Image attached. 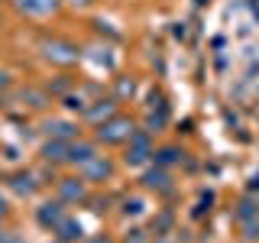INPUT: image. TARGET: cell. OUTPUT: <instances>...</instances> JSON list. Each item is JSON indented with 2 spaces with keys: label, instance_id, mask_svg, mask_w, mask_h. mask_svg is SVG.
Masks as SVG:
<instances>
[{
  "label": "cell",
  "instance_id": "obj_14",
  "mask_svg": "<svg viewBox=\"0 0 259 243\" xmlns=\"http://www.w3.org/2000/svg\"><path fill=\"white\" fill-rule=\"evenodd\" d=\"M46 130H49L52 140H75V136H78V127L75 124H65V120H55V124H49Z\"/></svg>",
  "mask_w": 259,
  "mask_h": 243
},
{
  "label": "cell",
  "instance_id": "obj_4",
  "mask_svg": "<svg viewBox=\"0 0 259 243\" xmlns=\"http://www.w3.org/2000/svg\"><path fill=\"white\" fill-rule=\"evenodd\" d=\"M36 221L42 224V227H52V230H55V227L65 221V208H62V201H46V205L36 211Z\"/></svg>",
  "mask_w": 259,
  "mask_h": 243
},
{
  "label": "cell",
  "instance_id": "obj_11",
  "mask_svg": "<svg viewBox=\"0 0 259 243\" xmlns=\"http://www.w3.org/2000/svg\"><path fill=\"white\" fill-rule=\"evenodd\" d=\"M42 159H46V162H65V159H68V143H65V140L46 143V146H42Z\"/></svg>",
  "mask_w": 259,
  "mask_h": 243
},
{
  "label": "cell",
  "instance_id": "obj_21",
  "mask_svg": "<svg viewBox=\"0 0 259 243\" xmlns=\"http://www.w3.org/2000/svg\"><path fill=\"white\" fill-rule=\"evenodd\" d=\"M120 94H133V81H120Z\"/></svg>",
  "mask_w": 259,
  "mask_h": 243
},
{
  "label": "cell",
  "instance_id": "obj_2",
  "mask_svg": "<svg viewBox=\"0 0 259 243\" xmlns=\"http://www.w3.org/2000/svg\"><path fill=\"white\" fill-rule=\"evenodd\" d=\"M126 143H130V149H126V166H143V162L149 159L152 152H156V149H152V143H149V133H133Z\"/></svg>",
  "mask_w": 259,
  "mask_h": 243
},
{
  "label": "cell",
  "instance_id": "obj_29",
  "mask_svg": "<svg viewBox=\"0 0 259 243\" xmlns=\"http://www.w3.org/2000/svg\"><path fill=\"white\" fill-rule=\"evenodd\" d=\"M55 243H62V240H55Z\"/></svg>",
  "mask_w": 259,
  "mask_h": 243
},
{
  "label": "cell",
  "instance_id": "obj_9",
  "mask_svg": "<svg viewBox=\"0 0 259 243\" xmlns=\"http://www.w3.org/2000/svg\"><path fill=\"white\" fill-rule=\"evenodd\" d=\"M81 224L78 221H71V217H65V221L55 227V240H62V243H75V240H81Z\"/></svg>",
  "mask_w": 259,
  "mask_h": 243
},
{
  "label": "cell",
  "instance_id": "obj_3",
  "mask_svg": "<svg viewBox=\"0 0 259 243\" xmlns=\"http://www.w3.org/2000/svg\"><path fill=\"white\" fill-rule=\"evenodd\" d=\"M42 52H46L49 62H59V65H75L78 55H81L71 43H62V39H52V43H46Z\"/></svg>",
  "mask_w": 259,
  "mask_h": 243
},
{
  "label": "cell",
  "instance_id": "obj_12",
  "mask_svg": "<svg viewBox=\"0 0 259 243\" xmlns=\"http://www.w3.org/2000/svg\"><path fill=\"white\" fill-rule=\"evenodd\" d=\"M152 156H156V166L168 169V166H175V162H182V159H185V152L178 149V146H162V149H156Z\"/></svg>",
  "mask_w": 259,
  "mask_h": 243
},
{
  "label": "cell",
  "instance_id": "obj_28",
  "mask_svg": "<svg viewBox=\"0 0 259 243\" xmlns=\"http://www.w3.org/2000/svg\"><path fill=\"white\" fill-rule=\"evenodd\" d=\"M81 4H88V0H81Z\"/></svg>",
  "mask_w": 259,
  "mask_h": 243
},
{
  "label": "cell",
  "instance_id": "obj_22",
  "mask_svg": "<svg viewBox=\"0 0 259 243\" xmlns=\"http://www.w3.org/2000/svg\"><path fill=\"white\" fill-rule=\"evenodd\" d=\"M4 243H26V240H23V237H16V233H7Z\"/></svg>",
  "mask_w": 259,
  "mask_h": 243
},
{
  "label": "cell",
  "instance_id": "obj_25",
  "mask_svg": "<svg viewBox=\"0 0 259 243\" xmlns=\"http://www.w3.org/2000/svg\"><path fill=\"white\" fill-rule=\"evenodd\" d=\"M249 188H259V175H253V182H249Z\"/></svg>",
  "mask_w": 259,
  "mask_h": 243
},
{
  "label": "cell",
  "instance_id": "obj_7",
  "mask_svg": "<svg viewBox=\"0 0 259 243\" xmlns=\"http://www.w3.org/2000/svg\"><path fill=\"white\" fill-rule=\"evenodd\" d=\"M94 156H97L94 143H68V159H65V162L84 166V162H88V159H94Z\"/></svg>",
  "mask_w": 259,
  "mask_h": 243
},
{
  "label": "cell",
  "instance_id": "obj_20",
  "mask_svg": "<svg viewBox=\"0 0 259 243\" xmlns=\"http://www.w3.org/2000/svg\"><path fill=\"white\" fill-rule=\"evenodd\" d=\"M84 243H113L110 237H104V233H97V237H88Z\"/></svg>",
  "mask_w": 259,
  "mask_h": 243
},
{
  "label": "cell",
  "instance_id": "obj_15",
  "mask_svg": "<svg viewBox=\"0 0 259 243\" xmlns=\"http://www.w3.org/2000/svg\"><path fill=\"white\" fill-rule=\"evenodd\" d=\"M113 110H117L113 101H97V107H84V117L88 120H110Z\"/></svg>",
  "mask_w": 259,
  "mask_h": 243
},
{
  "label": "cell",
  "instance_id": "obj_26",
  "mask_svg": "<svg viewBox=\"0 0 259 243\" xmlns=\"http://www.w3.org/2000/svg\"><path fill=\"white\" fill-rule=\"evenodd\" d=\"M4 237H7V230H0V243H4Z\"/></svg>",
  "mask_w": 259,
  "mask_h": 243
},
{
  "label": "cell",
  "instance_id": "obj_17",
  "mask_svg": "<svg viewBox=\"0 0 259 243\" xmlns=\"http://www.w3.org/2000/svg\"><path fill=\"white\" fill-rule=\"evenodd\" d=\"M65 107H68V110H84L88 107V104H84V97H75V94H68V97H65Z\"/></svg>",
  "mask_w": 259,
  "mask_h": 243
},
{
  "label": "cell",
  "instance_id": "obj_5",
  "mask_svg": "<svg viewBox=\"0 0 259 243\" xmlns=\"http://www.w3.org/2000/svg\"><path fill=\"white\" fill-rule=\"evenodd\" d=\"M59 194L62 201H68V205H75V201H84V182H78V178H62L59 182Z\"/></svg>",
  "mask_w": 259,
  "mask_h": 243
},
{
  "label": "cell",
  "instance_id": "obj_1",
  "mask_svg": "<svg viewBox=\"0 0 259 243\" xmlns=\"http://www.w3.org/2000/svg\"><path fill=\"white\" fill-rule=\"evenodd\" d=\"M133 133L136 130H133V120L130 117H110L97 130V143H126Z\"/></svg>",
  "mask_w": 259,
  "mask_h": 243
},
{
  "label": "cell",
  "instance_id": "obj_23",
  "mask_svg": "<svg viewBox=\"0 0 259 243\" xmlns=\"http://www.w3.org/2000/svg\"><path fill=\"white\" fill-rule=\"evenodd\" d=\"M10 85V75H7V71H0V88H7Z\"/></svg>",
  "mask_w": 259,
  "mask_h": 243
},
{
  "label": "cell",
  "instance_id": "obj_16",
  "mask_svg": "<svg viewBox=\"0 0 259 243\" xmlns=\"http://www.w3.org/2000/svg\"><path fill=\"white\" fill-rule=\"evenodd\" d=\"M253 217H259V208L253 205V201H240V208H237V221L240 224H246V221H253Z\"/></svg>",
  "mask_w": 259,
  "mask_h": 243
},
{
  "label": "cell",
  "instance_id": "obj_27",
  "mask_svg": "<svg viewBox=\"0 0 259 243\" xmlns=\"http://www.w3.org/2000/svg\"><path fill=\"white\" fill-rule=\"evenodd\" d=\"M198 4H204V0H198Z\"/></svg>",
  "mask_w": 259,
  "mask_h": 243
},
{
  "label": "cell",
  "instance_id": "obj_24",
  "mask_svg": "<svg viewBox=\"0 0 259 243\" xmlns=\"http://www.w3.org/2000/svg\"><path fill=\"white\" fill-rule=\"evenodd\" d=\"M7 211H10V208H7V198H4V194H0V217H4Z\"/></svg>",
  "mask_w": 259,
  "mask_h": 243
},
{
  "label": "cell",
  "instance_id": "obj_19",
  "mask_svg": "<svg viewBox=\"0 0 259 243\" xmlns=\"http://www.w3.org/2000/svg\"><path fill=\"white\" fill-rule=\"evenodd\" d=\"M126 214H140V211H143V201H126Z\"/></svg>",
  "mask_w": 259,
  "mask_h": 243
},
{
  "label": "cell",
  "instance_id": "obj_6",
  "mask_svg": "<svg viewBox=\"0 0 259 243\" xmlns=\"http://www.w3.org/2000/svg\"><path fill=\"white\" fill-rule=\"evenodd\" d=\"M110 172H113V166H110V159H104V156H94V159L84 162V178H88V182H94V178H107Z\"/></svg>",
  "mask_w": 259,
  "mask_h": 243
},
{
  "label": "cell",
  "instance_id": "obj_18",
  "mask_svg": "<svg viewBox=\"0 0 259 243\" xmlns=\"http://www.w3.org/2000/svg\"><path fill=\"white\" fill-rule=\"evenodd\" d=\"M246 237H249V240L259 237V221H256V217H253V221H246Z\"/></svg>",
  "mask_w": 259,
  "mask_h": 243
},
{
  "label": "cell",
  "instance_id": "obj_13",
  "mask_svg": "<svg viewBox=\"0 0 259 243\" xmlns=\"http://www.w3.org/2000/svg\"><path fill=\"white\" fill-rule=\"evenodd\" d=\"M10 188L16 194H32L36 191V178H32L29 172H16V175H10Z\"/></svg>",
  "mask_w": 259,
  "mask_h": 243
},
{
  "label": "cell",
  "instance_id": "obj_10",
  "mask_svg": "<svg viewBox=\"0 0 259 243\" xmlns=\"http://www.w3.org/2000/svg\"><path fill=\"white\" fill-rule=\"evenodd\" d=\"M168 182H172V178H168V172H165L162 166L149 169V172L143 175V185H146V188H159V191H165V188H168Z\"/></svg>",
  "mask_w": 259,
  "mask_h": 243
},
{
  "label": "cell",
  "instance_id": "obj_8",
  "mask_svg": "<svg viewBox=\"0 0 259 243\" xmlns=\"http://www.w3.org/2000/svg\"><path fill=\"white\" fill-rule=\"evenodd\" d=\"M16 7H20L23 13H32V16H46V13H52L55 7H59V0H16Z\"/></svg>",
  "mask_w": 259,
  "mask_h": 243
}]
</instances>
